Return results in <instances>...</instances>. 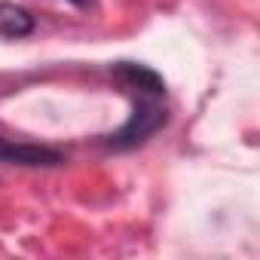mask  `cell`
Masks as SVG:
<instances>
[{
  "instance_id": "6da1fadb",
  "label": "cell",
  "mask_w": 260,
  "mask_h": 260,
  "mask_svg": "<svg viewBox=\"0 0 260 260\" xmlns=\"http://www.w3.org/2000/svg\"><path fill=\"white\" fill-rule=\"evenodd\" d=\"M31 28H34V22L25 10H19L13 4H0V37H10V40L25 37V34H31Z\"/></svg>"
}]
</instances>
